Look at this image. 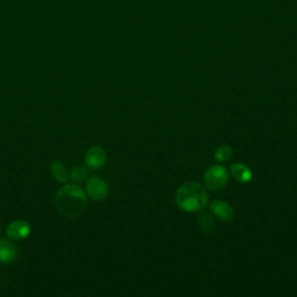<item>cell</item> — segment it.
I'll return each mask as SVG.
<instances>
[{
    "mask_svg": "<svg viewBox=\"0 0 297 297\" xmlns=\"http://www.w3.org/2000/svg\"><path fill=\"white\" fill-rule=\"evenodd\" d=\"M56 208L67 218L80 216L87 208V198L85 192L76 185H65L57 192Z\"/></svg>",
    "mask_w": 297,
    "mask_h": 297,
    "instance_id": "6da1fadb",
    "label": "cell"
},
{
    "mask_svg": "<svg viewBox=\"0 0 297 297\" xmlns=\"http://www.w3.org/2000/svg\"><path fill=\"white\" fill-rule=\"evenodd\" d=\"M175 203L184 212L196 213L205 209L208 205V194L202 185L189 181L178 188L175 193Z\"/></svg>",
    "mask_w": 297,
    "mask_h": 297,
    "instance_id": "7a4b0ae2",
    "label": "cell"
},
{
    "mask_svg": "<svg viewBox=\"0 0 297 297\" xmlns=\"http://www.w3.org/2000/svg\"><path fill=\"white\" fill-rule=\"evenodd\" d=\"M203 180L209 191H221L228 185L229 171L222 165H214L207 170Z\"/></svg>",
    "mask_w": 297,
    "mask_h": 297,
    "instance_id": "3957f363",
    "label": "cell"
},
{
    "mask_svg": "<svg viewBox=\"0 0 297 297\" xmlns=\"http://www.w3.org/2000/svg\"><path fill=\"white\" fill-rule=\"evenodd\" d=\"M86 193L94 201H102L108 196L109 188L106 181L98 177H93L89 179L86 184Z\"/></svg>",
    "mask_w": 297,
    "mask_h": 297,
    "instance_id": "277c9868",
    "label": "cell"
},
{
    "mask_svg": "<svg viewBox=\"0 0 297 297\" xmlns=\"http://www.w3.org/2000/svg\"><path fill=\"white\" fill-rule=\"evenodd\" d=\"M107 155L101 146H92L87 150L85 155L86 166L92 170H99L106 164Z\"/></svg>",
    "mask_w": 297,
    "mask_h": 297,
    "instance_id": "5b68a950",
    "label": "cell"
},
{
    "mask_svg": "<svg viewBox=\"0 0 297 297\" xmlns=\"http://www.w3.org/2000/svg\"><path fill=\"white\" fill-rule=\"evenodd\" d=\"M210 212L222 222H231L235 217L234 208L224 200H214L210 203Z\"/></svg>",
    "mask_w": 297,
    "mask_h": 297,
    "instance_id": "8992f818",
    "label": "cell"
},
{
    "mask_svg": "<svg viewBox=\"0 0 297 297\" xmlns=\"http://www.w3.org/2000/svg\"><path fill=\"white\" fill-rule=\"evenodd\" d=\"M7 237L12 241H21L30 234V225L26 221H14L7 228Z\"/></svg>",
    "mask_w": 297,
    "mask_h": 297,
    "instance_id": "52a82bcc",
    "label": "cell"
},
{
    "mask_svg": "<svg viewBox=\"0 0 297 297\" xmlns=\"http://www.w3.org/2000/svg\"><path fill=\"white\" fill-rule=\"evenodd\" d=\"M17 250L16 246L12 242V239L2 238L0 239V263L12 264L16 259Z\"/></svg>",
    "mask_w": 297,
    "mask_h": 297,
    "instance_id": "ba28073f",
    "label": "cell"
},
{
    "mask_svg": "<svg viewBox=\"0 0 297 297\" xmlns=\"http://www.w3.org/2000/svg\"><path fill=\"white\" fill-rule=\"evenodd\" d=\"M230 173L241 184H248L252 180V172L242 163H236L230 167Z\"/></svg>",
    "mask_w": 297,
    "mask_h": 297,
    "instance_id": "9c48e42d",
    "label": "cell"
},
{
    "mask_svg": "<svg viewBox=\"0 0 297 297\" xmlns=\"http://www.w3.org/2000/svg\"><path fill=\"white\" fill-rule=\"evenodd\" d=\"M199 227L201 229L203 234L209 235L212 234L215 228V221L212 215V212H202L199 214Z\"/></svg>",
    "mask_w": 297,
    "mask_h": 297,
    "instance_id": "30bf717a",
    "label": "cell"
},
{
    "mask_svg": "<svg viewBox=\"0 0 297 297\" xmlns=\"http://www.w3.org/2000/svg\"><path fill=\"white\" fill-rule=\"evenodd\" d=\"M50 170H51L53 178H55L57 181L65 182L67 179H69V173H67L66 167L63 163L53 162L51 166H50Z\"/></svg>",
    "mask_w": 297,
    "mask_h": 297,
    "instance_id": "8fae6325",
    "label": "cell"
},
{
    "mask_svg": "<svg viewBox=\"0 0 297 297\" xmlns=\"http://www.w3.org/2000/svg\"><path fill=\"white\" fill-rule=\"evenodd\" d=\"M89 175V171L87 170L86 166H76L71 170L70 174H69V179L72 182H76V184H80V182L85 181L86 179L88 178Z\"/></svg>",
    "mask_w": 297,
    "mask_h": 297,
    "instance_id": "7c38bea8",
    "label": "cell"
},
{
    "mask_svg": "<svg viewBox=\"0 0 297 297\" xmlns=\"http://www.w3.org/2000/svg\"><path fill=\"white\" fill-rule=\"evenodd\" d=\"M231 155H232V149L230 148V146L221 145L216 149L214 157L218 163H224V162H227V160L230 159Z\"/></svg>",
    "mask_w": 297,
    "mask_h": 297,
    "instance_id": "4fadbf2b",
    "label": "cell"
}]
</instances>
